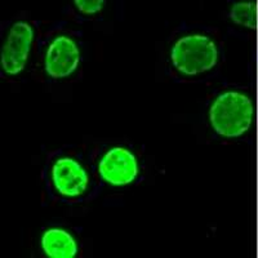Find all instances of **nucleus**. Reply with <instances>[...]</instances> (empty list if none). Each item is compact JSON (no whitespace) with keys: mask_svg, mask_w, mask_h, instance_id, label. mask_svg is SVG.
<instances>
[{"mask_svg":"<svg viewBox=\"0 0 258 258\" xmlns=\"http://www.w3.org/2000/svg\"><path fill=\"white\" fill-rule=\"evenodd\" d=\"M253 102L248 94L226 91L218 94L209 106V123L217 135L236 138L248 131L253 121Z\"/></svg>","mask_w":258,"mask_h":258,"instance_id":"7ed1b4c3","label":"nucleus"},{"mask_svg":"<svg viewBox=\"0 0 258 258\" xmlns=\"http://www.w3.org/2000/svg\"><path fill=\"white\" fill-rule=\"evenodd\" d=\"M41 250L50 258H75L79 254V244L69 231L59 227L49 229L40 239Z\"/></svg>","mask_w":258,"mask_h":258,"instance_id":"0eeeda50","label":"nucleus"},{"mask_svg":"<svg viewBox=\"0 0 258 258\" xmlns=\"http://www.w3.org/2000/svg\"><path fill=\"white\" fill-rule=\"evenodd\" d=\"M82 58V45L73 32H50L40 53V70L50 82H66L78 73Z\"/></svg>","mask_w":258,"mask_h":258,"instance_id":"f03ea898","label":"nucleus"},{"mask_svg":"<svg viewBox=\"0 0 258 258\" xmlns=\"http://www.w3.org/2000/svg\"><path fill=\"white\" fill-rule=\"evenodd\" d=\"M230 18L236 25L244 27H254L255 25V6L253 3L235 4L230 11Z\"/></svg>","mask_w":258,"mask_h":258,"instance_id":"6e6552de","label":"nucleus"},{"mask_svg":"<svg viewBox=\"0 0 258 258\" xmlns=\"http://www.w3.org/2000/svg\"><path fill=\"white\" fill-rule=\"evenodd\" d=\"M141 172V164L135 153L124 146H112L97 160V173L105 183L114 187L132 185Z\"/></svg>","mask_w":258,"mask_h":258,"instance_id":"423d86ee","label":"nucleus"},{"mask_svg":"<svg viewBox=\"0 0 258 258\" xmlns=\"http://www.w3.org/2000/svg\"><path fill=\"white\" fill-rule=\"evenodd\" d=\"M38 34V25L34 21L17 20L11 24L2 48V71L4 77L15 79L26 70Z\"/></svg>","mask_w":258,"mask_h":258,"instance_id":"20e7f679","label":"nucleus"},{"mask_svg":"<svg viewBox=\"0 0 258 258\" xmlns=\"http://www.w3.org/2000/svg\"><path fill=\"white\" fill-rule=\"evenodd\" d=\"M48 181L53 192L69 202L84 199L92 186L88 168L79 159L69 154L53 158L48 167Z\"/></svg>","mask_w":258,"mask_h":258,"instance_id":"39448f33","label":"nucleus"},{"mask_svg":"<svg viewBox=\"0 0 258 258\" xmlns=\"http://www.w3.org/2000/svg\"><path fill=\"white\" fill-rule=\"evenodd\" d=\"M217 41L207 32H188L169 48V68L179 79H197L213 70L218 63Z\"/></svg>","mask_w":258,"mask_h":258,"instance_id":"f257e3e1","label":"nucleus"},{"mask_svg":"<svg viewBox=\"0 0 258 258\" xmlns=\"http://www.w3.org/2000/svg\"><path fill=\"white\" fill-rule=\"evenodd\" d=\"M74 7L83 16H97L105 8V2H93V0H75Z\"/></svg>","mask_w":258,"mask_h":258,"instance_id":"1a4fd4ad","label":"nucleus"}]
</instances>
